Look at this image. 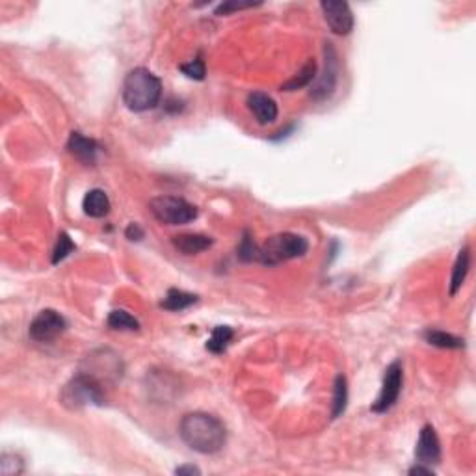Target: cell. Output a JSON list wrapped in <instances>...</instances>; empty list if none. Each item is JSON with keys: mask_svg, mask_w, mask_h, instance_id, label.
Listing matches in <instances>:
<instances>
[{"mask_svg": "<svg viewBox=\"0 0 476 476\" xmlns=\"http://www.w3.org/2000/svg\"><path fill=\"white\" fill-rule=\"evenodd\" d=\"M424 341L432 346L437 348H448V350H458L463 348V339L456 337V335L447 333V331H441V329H432L428 328L424 331Z\"/></svg>", "mask_w": 476, "mask_h": 476, "instance_id": "cell-17", "label": "cell"}, {"mask_svg": "<svg viewBox=\"0 0 476 476\" xmlns=\"http://www.w3.org/2000/svg\"><path fill=\"white\" fill-rule=\"evenodd\" d=\"M175 475H201V471H199V469H197V467H194V465H181V467H177V469H175Z\"/></svg>", "mask_w": 476, "mask_h": 476, "instance_id": "cell-29", "label": "cell"}, {"mask_svg": "<svg viewBox=\"0 0 476 476\" xmlns=\"http://www.w3.org/2000/svg\"><path fill=\"white\" fill-rule=\"evenodd\" d=\"M233 337H235L233 328H229V326H216V328L212 329L209 341H206V350L212 352V354H223L227 346L231 344Z\"/></svg>", "mask_w": 476, "mask_h": 476, "instance_id": "cell-19", "label": "cell"}, {"mask_svg": "<svg viewBox=\"0 0 476 476\" xmlns=\"http://www.w3.org/2000/svg\"><path fill=\"white\" fill-rule=\"evenodd\" d=\"M408 475L415 476V475H424V476H433L436 472H433V469L430 465H424V463H417V465H413L411 469L408 471Z\"/></svg>", "mask_w": 476, "mask_h": 476, "instance_id": "cell-28", "label": "cell"}, {"mask_svg": "<svg viewBox=\"0 0 476 476\" xmlns=\"http://www.w3.org/2000/svg\"><path fill=\"white\" fill-rule=\"evenodd\" d=\"M82 209L84 214L89 218H104L109 216L110 209H112V203H110V197L106 196V192L101 190V188H94L89 190L82 199Z\"/></svg>", "mask_w": 476, "mask_h": 476, "instance_id": "cell-14", "label": "cell"}, {"mask_svg": "<svg viewBox=\"0 0 476 476\" xmlns=\"http://www.w3.org/2000/svg\"><path fill=\"white\" fill-rule=\"evenodd\" d=\"M197 294H192L187 290H179V289H170L167 294L164 296V299L160 301V307L166 311H184L188 309L190 305L197 304Z\"/></svg>", "mask_w": 476, "mask_h": 476, "instance_id": "cell-16", "label": "cell"}, {"mask_svg": "<svg viewBox=\"0 0 476 476\" xmlns=\"http://www.w3.org/2000/svg\"><path fill=\"white\" fill-rule=\"evenodd\" d=\"M106 324H109V328L118 329V331H138V329H140V322L134 319L133 314L123 309L112 311V313L109 314Z\"/></svg>", "mask_w": 476, "mask_h": 476, "instance_id": "cell-21", "label": "cell"}, {"mask_svg": "<svg viewBox=\"0 0 476 476\" xmlns=\"http://www.w3.org/2000/svg\"><path fill=\"white\" fill-rule=\"evenodd\" d=\"M245 104H248V110L253 114V118L257 119L259 125H270V123H274L277 119V114H279L274 99L268 94H265V92H253V94H250Z\"/></svg>", "mask_w": 476, "mask_h": 476, "instance_id": "cell-11", "label": "cell"}, {"mask_svg": "<svg viewBox=\"0 0 476 476\" xmlns=\"http://www.w3.org/2000/svg\"><path fill=\"white\" fill-rule=\"evenodd\" d=\"M324 56V71H322L320 77L314 79L313 88H311V97L314 101H326V99L331 97L335 88H337V80H339V58H337L333 45L326 43Z\"/></svg>", "mask_w": 476, "mask_h": 476, "instance_id": "cell-8", "label": "cell"}, {"mask_svg": "<svg viewBox=\"0 0 476 476\" xmlns=\"http://www.w3.org/2000/svg\"><path fill=\"white\" fill-rule=\"evenodd\" d=\"M123 103L133 112H148L157 109L162 97V82L145 67L131 69L123 80Z\"/></svg>", "mask_w": 476, "mask_h": 476, "instance_id": "cell-2", "label": "cell"}, {"mask_svg": "<svg viewBox=\"0 0 476 476\" xmlns=\"http://www.w3.org/2000/svg\"><path fill=\"white\" fill-rule=\"evenodd\" d=\"M255 4H251V2H223L214 10L216 15H227L231 13V11L236 10H245V8H253Z\"/></svg>", "mask_w": 476, "mask_h": 476, "instance_id": "cell-26", "label": "cell"}, {"mask_svg": "<svg viewBox=\"0 0 476 476\" xmlns=\"http://www.w3.org/2000/svg\"><path fill=\"white\" fill-rule=\"evenodd\" d=\"M179 69H181V73H184L188 79H192V80H203L206 74L205 62H203L201 58L192 60V62H188V64H181L179 65Z\"/></svg>", "mask_w": 476, "mask_h": 476, "instance_id": "cell-25", "label": "cell"}, {"mask_svg": "<svg viewBox=\"0 0 476 476\" xmlns=\"http://www.w3.org/2000/svg\"><path fill=\"white\" fill-rule=\"evenodd\" d=\"M125 236H127L128 240H142L143 238L142 227L138 226V223H128V227L125 229Z\"/></svg>", "mask_w": 476, "mask_h": 476, "instance_id": "cell-27", "label": "cell"}, {"mask_svg": "<svg viewBox=\"0 0 476 476\" xmlns=\"http://www.w3.org/2000/svg\"><path fill=\"white\" fill-rule=\"evenodd\" d=\"M324 19L331 32L337 35H348L354 30V13L350 10L348 2L343 0H324L320 4Z\"/></svg>", "mask_w": 476, "mask_h": 476, "instance_id": "cell-9", "label": "cell"}, {"mask_svg": "<svg viewBox=\"0 0 476 476\" xmlns=\"http://www.w3.org/2000/svg\"><path fill=\"white\" fill-rule=\"evenodd\" d=\"M149 211L164 226H184L196 220L199 211L187 199L175 196H158L149 201Z\"/></svg>", "mask_w": 476, "mask_h": 476, "instance_id": "cell-5", "label": "cell"}, {"mask_svg": "<svg viewBox=\"0 0 476 476\" xmlns=\"http://www.w3.org/2000/svg\"><path fill=\"white\" fill-rule=\"evenodd\" d=\"M402 383H404L402 363H400V361H393V363L385 368L382 389H380L378 398H376L372 402V406H370V411L387 413L389 409L393 408L394 404L398 402L400 391H402Z\"/></svg>", "mask_w": 476, "mask_h": 476, "instance_id": "cell-6", "label": "cell"}, {"mask_svg": "<svg viewBox=\"0 0 476 476\" xmlns=\"http://www.w3.org/2000/svg\"><path fill=\"white\" fill-rule=\"evenodd\" d=\"M179 436L192 450L218 454L227 443V430L218 417L205 411L187 413L179 422Z\"/></svg>", "mask_w": 476, "mask_h": 476, "instance_id": "cell-1", "label": "cell"}, {"mask_svg": "<svg viewBox=\"0 0 476 476\" xmlns=\"http://www.w3.org/2000/svg\"><path fill=\"white\" fill-rule=\"evenodd\" d=\"M314 79H316V62H314V60H307V64L299 69V73H296V77L287 80V82L281 86V89H285V92H296V89H301L305 88V86L313 84Z\"/></svg>", "mask_w": 476, "mask_h": 476, "instance_id": "cell-18", "label": "cell"}, {"mask_svg": "<svg viewBox=\"0 0 476 476\" xmlns=\"http://www.w3.org/2000/svg\"><path fill=\"white\" fill-rule=\"evenodd\" d=\"M74 251V242L71 240V236L67 233H60L58 242H56V248L52 251V265H58L65 257H69V253Z\"/></svg>", "mask_w": 476, "mask_h": 476, "instance_id": "cell-24", "label": "cell"}, {"mask_svg": "<svg viewBox=\"0 0 476 476\" xmlns=\"http://www.w3.org/2000/svg\"><path fill=\"white\" fill-rule=\"evenodd\" d=\"M23 471H25V462L19 454L4 452L0 456V475L2 476H19Z\"/></svg>", "mask_w": 476, "mask_h": 476, "instance_id": "cell-22", "label": "cell"}, {"mask_svg": "<svg viewBox=\"0 0 476 476\" xmlns=\"http://www.w3.org/2000/svg\"><path fill=\"white\" fill-rule=\"evenodd\" d=\"M346 404H348V382L343 374H339L333 383V413H331L333 419H339L343 415Z\"/></svg>", "mask_w": 476, "mask_h": 476, "instance_id": "cell-20", "label": "cell"}, {"mask_svg": "<svg viewBox=\"0 0 476 476\" xmlns=\"http://www.w3.org/2000/svg\"><path fill=\"white\" fill-rule=\"evenodd\" d=\"M99 143L94 138L84 136L82 133H71L67 140V151L82 164H95L99 155Z\"/></svg>", "mask_w": 476, "mask_h": 476, "instance_id": "cell-12", "label": "cell"}, {"mask_svg": "<svg viewBox=\"0 0 476 476\" xmlns=\"http://www.w3.org/2000/svg\"><path fill=\"white\" fill-rule=\"evenodd\" d=\"M415 458L419 463L432 465L441 462V443L436 433V428L426 424L419 433L417 447H415Z\"/></svg>", "mask_w": 476, "mask_h": 476, "instance_id": "cell-10", "label": "cell"}, {"mask_svg": "<svg viewBox=\"0 0 476 476\" xmlns=\"http://www.w3.org/2000/svg\"><path fill=\"white\" fill-rule=\"evenodd\" d=\"M67 329V320L55 309H43L30 322L28 335L35 343H50Z\"/></svg>", "mask_w": 476, "mask_h": 476, "instance_id": "cell-7", "label": "cell"}, {"mask_svg": "<svg viewBox=\"0 0 476 476\" xmlns=\"http://www.w3.org/2000/svg\"><path fill=\"white\" fill-rule=\"evenodd\" d=\"M309 251V240L298 233H277L259 245V262L265 266L283 265L287 260L299 259Z\"/></svg>", "mask_w": 476, "mask_h": 476, "instance_id": "cell-3", "label": "cell"}, {"mask_svg": "<svg viewBox=\"0 0 476 476\" xmlns=\"http://www.w3.org/2000/svg\"><path fill=\"white\" fill-rule=\"evenodd\" d=\"M469 268H471V250H469V245H465L458 253V259L454 262V268H452L450 296H456L458 290L462 289V285L465 283L467 274H469Z\"/></svg>", "mask_w": 476, "mask_h": 476, "instance_id": "cell-15", "label": "cell"}, {"mask_svg": "<svg viewBox=\"0 0 476 476\" xmlns=\"http://www.w3.org/2000/svg\"><path fill=\"white\" fill-rule=\"evenodd\" d=\"M60 402L71 411L82 409L86 406H103V385L94 376L80 372L65 383V387L62 389V394H60Z\"/></svg>", "mask_w": 476, "mask_h": 476, "instance_id": "cell-4", "label": "cell"}, {"mask_svg": "<svg viewBox=\"0 0 476 476\" xmlns=\"http://www.w3.org/2000/svg\"><path fill=\"white\" fill-rule=\"evenodd\" d=\"M236 255H238L242 262L259 260V245L255 244L250 231H244V236H242L240 244H238V250H236Z\"/></svg>", "mask_w": 476, "mask_h": 476, "instance_id": "cell-23", "label": "cell"}, {"mask_svg": "<svg viewBox=\"0 0 476 476\" xmlns=\"http://www.w3.org/2000/svg\"><path fill=\"white\" fill-rule=\"evenodd\" d=\"M175 250H179L182 255H197L201 251L209 250L214 240L211 236L199 235V233H182V235H175L172 238Z\"/></svg>", "mask_w": 476, "mask_h": 476, "instance_id": "cell-13", "label": "cell"}]
</instances>
